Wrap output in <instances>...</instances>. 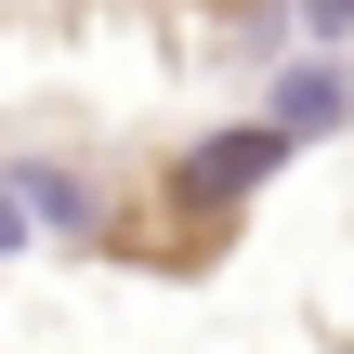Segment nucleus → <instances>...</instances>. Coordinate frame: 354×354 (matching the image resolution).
<instances>
[{
  "label": "nucleus",
  "mask_w": 354,
  "mask_h": 354,
  "mask_svg": "<svg viewBox=\"0 0 354 354\" xmlns=\"http://www.w3.org/2000/svg\"><path fill=\"white\" fill-rule=\"evenodd\" d=\"M315 26H354V0H315Z\"/></svg>",
  "instance_id": "f257e3e1"
},
{
  "label": "nucleus",
  "mask_w": 354,
  "mask_h": 354,
  "mask_svg": "<svg viewBox=\"0 0 354 354\" xmlns=\"http://www.w3.org/2000/svg\"><path fill=\"white\" fill-rule=\"evenodd\" d=\"M13 223H26V197H0V236H13Z\"/></svg>",
  "instance_id": "f03ea898"
}]
</instances>
